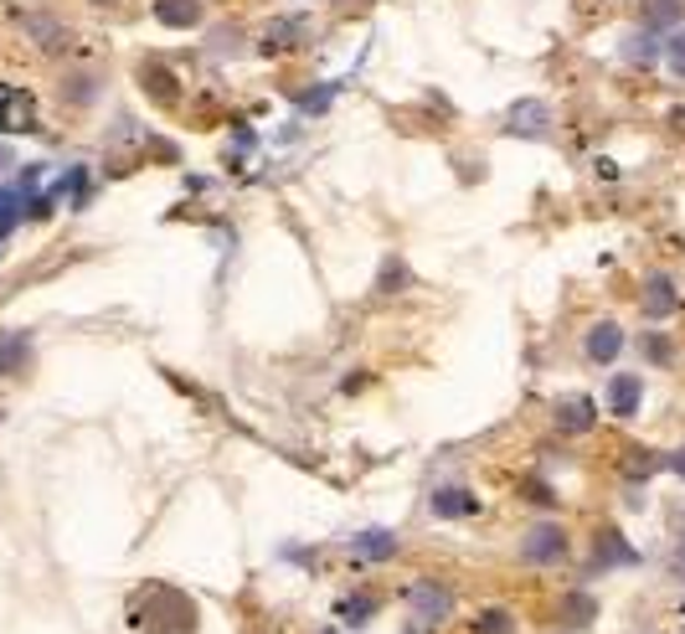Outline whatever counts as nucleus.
Returning <instances> with one entry per match:
<instances>
[{"label":"nucleus","instance_id":"nucleus-1","mask_svg":"<svg viewBox=\"0 0 685 634\" xmlns=\"http://www.w3.org/2000/svg\"><path fill=\"white\" fill-rule=\"evenodd\" d=\"M526 562H557L567 552V537H562V527H537L531 537H526Z\"/></svg>","mask_w":685,"mask_h":634},{"label":"nucleus","instance_id":"nucleus-2","mask_svg":"<svg viewBox=\"0 0 685 634\" xmlns=\"http://www.w3.org/2000/svg\"><path fill=\"white\" fill-rule=\"evenodd\" d=\"M619 351H624V331H619L613 320H598L593 331H588V356H593V362H613Z\"/></svg>","mask_w":685,"mask_h":634},{"label":"nucleus","instance_id":"nucleus-3","mask_svg":"<svg viewBox=\"0 0 685 634\" xmlns=\"http://www.w3.org/2000/svg\"><path fill=\"white\" fill-rule=\"evenodd\" d=\"M598 418V408L588 403V397H567V403H557V428L562 434H588Z\"/></svg>","mask_w":685,"mask_h":634},{"label":"nucleus","instance_id":"nucleus-4","mask_svg":"<svg viewBox=\"0 0 685 634\" xmlns=\"http://www.w3.org/2000/svg\"><path fill=\"white\" fill-rule=\"evenodd\" d=\"M351 552L361 562H387V558H397V537L392 531H361L356 542H351Z\"/></svg>","mask_w":685,"mask_h":634},{"label":"nucleus","instance_id":"nucleus-5","mask_svg":"<svg viewBox=\"0 0 685 634\" xmlns=\"http://www.w3.org/2000/svg\"><path fill=\"white\" fill-rule=\"evenodd\" d=\"M644 310H650L655 320L675 310V284L665 279V273H650V279H644Z\"/></svg>","mask_w":685,"mask_h":634},{"label":"nucleus","instance_id":"nucleus-6","mask_svg":"<svg viewBox=\"0 0 685 634\" xmlns=\"http://www.w3.org/2000/svg\"><path fill=\"white\" fill-rule=\"evenodd\" d=\"M0 129H31V104H27V93L0 89Z\"/></svg>","mask_w":685,"mask_h":634},{"label":"nucleus","instance_id":"nucleus-7","mask_svg":"<svg viewBox=\"0 0 685 634\" xmlns=\"http://www.w3.org/2000/svg\"><path fill=\"white\" fill-rule=\"evenodd\" d=\"M413 604H417V614H423V620H444L448 609H454V599H448V589H438V583H417Z\"/></svg>","mask_w":685,"mask_h":634},{"label":"nucleus","instance_id":"nucleus-8","mask_svg":"<svg viewBox=\"0 0 685 634\" xmlns=\"http://www.w3.org/2000/svg\"><path fill=\"white\" fill-rule=\"evenodd\" d=\"M475 511H479V500L464 485H448V490L433 496V516H475Z\"/></svg>","mask_w":685,"mask_h":634},{"label":"nucleus","instance_id":"nucleus-9","mask_svg":"<svg viewBox=\"0 0 685 634\" xmlns=\"http://www.w3.org/2000/svg\"><path fill=\"white\" fill-rule=\"evenodd\" d=\"M510 129H516V135H547L551 114L541 104H516L510 108Z\"/></svg>","mask_w":685,"mask_h":634},{"label":"nucleus","instance_id":"nucleus-10","mask_svg":"<svg viewBox=\"0 0 685 634\" xmlns=\"http://www.w3.org/2000/svg\"><path fill=\"white\" fill-rule=\"evenodd\" d=\"M155 15H160L165 27H196V21H201V6H196V0H160Z\"/></svg>","mask_w":685,"mask_h":634},{"label":"nucleus","instance_id":"nucleus-11","mask_svg":"<svg viewBox=\"0 0 685 634\" xmlns=\"http://www.w3.org/2000/svg\"><path fill=\"white\" fill-rule=\"evenodd\" d=\"M640 393H644L640 377H613V413H619V418H634V408H640Z\"/></svg>","mask_w":685,"mask_h":634},{"label":"nucleus","instance_id":"nucleus-12","mask_svg":"<svg viewBox=\"0 0 685 634\" xmlns=\"http://www.w3.org/2000/svg\"><path fill=\"white\" fill-rule=\"evenodd\" d=\"M644 6H650V11H644V21H650V27H671V21H681V0H644Z\"/></svg>","mask_w":685,"mask_h":634},{"label":"nucleus","instance_id":"nucleus-13","mask_svg":"<svg viewBox=\"0 0 685 634\" xmlns=\"http://www.w3.org/2000/svg\"><path fill=\"white\" fill-rule=\"evenodd\" d=\"M624 46H629L624 58H629V62H644V67H650V62L660 58V46H655V37H650V31H644V37H629Z\"/></svg>","mask_w":685,"mask_h":634},{"label":"nucleus","instance_id":"nucleus-14","mask_svg":"<svg viewBox=\"0 0 685 634\" xmlns=\"http://www.w3.org/2000/svg\"><path fill=\"white\" fill-rule=\"evenodd\" d=\"M15 217H21V197H15V191H0V238L15 227Z\"/></svg>","mask_w":685,"mask_h":634},{"label":"nucleus","instance_id":"nucleus-15","mask_svg":"<svg viewBox=\"0 0 685 634\" xmlns=\"http://www.w3.org/2000/svg\"><path fill=\"white\" fill-rule=\"evenodd\" d=\"M475 630L479 634H510V614H506V609H490V614H479Z\"/></svg>","mask_w":685,"mask_h":634},{"label":"nucleus","instance_id":"nucleus-16","mask_svg":"<svg viewBox=\"0 0 685 634\" xmlns=\"http://www.w3.org/2000/svg\"><path fill=\"white\" fill-rule=\"evenodd\" d=\"M665 58H671V73H675V77H685V31H675V37H671Z\"/></svg>","mask_w":685,"mask_h":634},{"label":"nucleus","instance_id":"nucleus-17","mask_svg":"<svg viewBox=\"0 0 685 634\" xmlns=\"http://www.w3.org/2000/svg\"><path fill=\"white\" fill-rule=\"evenodd\" d=\"M341 614H345V620H372V614H376V604H372V599H345V604H341Z\"/></svg>","mask_w":685,"mask_h":634},{"label":"nucleus","instance_id":"nucleus-18","mask_svg":"<svg viewBox=\"0 0 685 634\" xmlns=\"http://www.w3.org/2000/svg\"><path fill=\"white\" fill-rule=\"evenodd\" d=\"M650 469H660L655 454H634V465H629V475H650Z\"/></svg>","mask_w":685,"mask_h":634},{"label":"nucleus","instance_id":"nucleus-19","mask_svg":"<svg viewBox=\"0 0 685 634\" xmlns=\"http://www.w3.org/2000/svg\"><path fill=\"white\" fill-rule=\"evenodd\" d=\"M671 469H675V475H681V480H685V449H681V454H671Z\"/></svg>","mask_w":685,"mask_h":634},{"label":"nucleus","instance_id":"nucleus-20","mask_svg":"<svg viewBox=\"0 0 685 634\" xmlns=\"http://www.w3.org/2000/svg\"><path fill=\"white\" fill-rule=\"evenodd\" d=\"M0 166H11V150H6V145H0Z\"/></svg>","mask_w":685,"mask_h":634},{"label":"nucleus","instance_id":"nucleus-21","mask_svg":"<svg viewBox=\"0 0 685 634\" xmlns=\"http://www.w3.org/2000/svg\"><path fill=\"white\" fill-rule=\"evenodd\" d=\"M320 634H341V630H320Z\"/></svg>","mask_w":685,"mask_h":634}]
</instances>
